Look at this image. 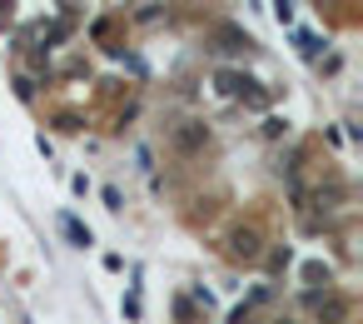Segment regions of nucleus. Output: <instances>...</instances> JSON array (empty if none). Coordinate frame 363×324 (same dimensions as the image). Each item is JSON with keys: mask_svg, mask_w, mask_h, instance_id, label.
I'll return each mask as SVG.
<instances>
[{"mask_svg": "<svg viewBox=\"0 0 363 324\" xmlns=\"http://www.w3.org/2000/svg\"><path fill=\"white\" fill-rule=\"evenodd\" d=\"M174 140H179V150H194V145L204 140V125H189V130H179Z\"/></svg>", "mask_w": 363, "mask_h": 324, "instance_id": "nucleus-1", "label": "nucleus"}, {"mask_svg": "<svg viewBox=\"0 0 363 324\" xmlns=\"http://www.w3.org/2000/svg\"><path fill=\"white\" fill-rule=\"evenodd\" d=\"M65 234H70V239H75V244H80V249H85V244H90V230H85V225H80V220H70V215H65Z\"/></svg>", "mask_w": 363, "mask_h": 324, "instance_id": "nucleus-2", "label": "nucleus"}, {"mask_svg": "<svg viewBox=\"0 0 363 324\" xmlns=\"http://www.w3.org/2000/svg\"><path fill=\"white\" fill-rule=\"evenodd\" d=\"M234 249H239V254H259V239H254V234H234Z\"/></svg>", "mask_w": 363, "mask_h": 324, "instance_id": "nucleus-4", "label": "nucleus"}, {"mask_svg": "<svg viewBox=\"0 0 363 324\" xmlns=\"http://www.w3.org/2000/svg\"><path fill=\"white\" fill-rule=\"evenodd\" d=\"M318 45H323L318 36H308V31H298V50H303V55H318Z\"/></svg>", "mask_w": 363, "mask_h": 324, "instance_id": "nucleus-3", "label": "nucleus"}, {"mask_svg": "<svg viewBox=\"0 0 363 324\" xmlns=\"http://www.w3.org/2000/svg\"><path fill=\"white\" fill-rule=\"evenodd\" d=\"M274 16H279V21L289 26V21H294V6H289V0H274Z\"/></svg>", "mask_w": 363, "mask_h": 324, "instance_id": "nucleus-5", "label": "nucleus"}]
</instances>
